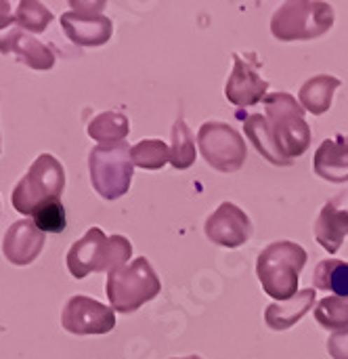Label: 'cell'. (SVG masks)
I'll list each match as a JSON object with an SVG mask.
<instances>
[{"label":"cell","instance_id":"cell-22","mask_svg":"<svg viewBox=\"0 0 348 359\" xmlns=\"http://www.w3.org/2000/svg\"><path fill=\"white\" fill-rule=\"evenodd\" d=\"M195 162V139L185 124L183 118H179L172 126V145H170V164L176 170H187Z\"/></svg>","mask_w":348,"mask_h":359},{"label":"cell","instance_id":"cell-2","mask_svg":"<svg viewBox=\"0 0 348 359\" xmlns=\"http://www.w3.org/2000/svg\"><path fill=\"white\" fill-rule=\"evenodd\" d=\"M307 265V250L296 242H273L256 261V276L263 290L286 303L298 294L300 271Z\"/></svg>","mask_w":348,"mask_h":359},{"label":"cell","instance_id":"cell-6","mask_svg":"<svg viewBox=\"0 0 348 359\" xmlns=\"http://www.w3.org/2000/svg\"><path fill=\"white\" fill-rule=\"evenodd\" d=\"M65 189V170L50 154H40L29 170L21 177L11 194V204L17 212L32 217V212L46 200H59Z\"/></svg>","mask_w":348,"mask_h":359},{"label":"cell","instance_id":"cell-9","mask_svg":"<svg viewBox=\"0 0 348 359\" xmlns=\"http://www.w3.org/2000/svg\"><path fill=\"white\" fill-rule=\"evenodd\" d=\"M61 326L65 332L76 337L109 334L116 328V311L90 297L76 294L63 307Z\"/></svg>","mask_w":348,"mask_h":359},{"label":"cell","instance_id":"cell-24","mask_svg":"<svg viewBox=\"0 0 348 359\" xmlns=\"http://www.w3.org/2000/svg\"><path fill=\"white\" fill-rule=\"evenodd\" d=\"M53 13L38 0H21L15 8V23L27 34H40L53 23Z\"/></svg>","mask_w":348,"mask_h":359},{"label":"cell","instance_id":"cell-11","mask_svg":"<svg viewBox=\"0 0 348 359\" xmlns=\"http://www.w3.org/2000/svg\"><path fill=\"white\" fill-rule=\"evenodd\" d=\"M250 233L252 223L248 215L231 202H223L206 221L208 240L223 248H239L250 240Z\"/></svg>","mask_w":348,"mask_h":359},{"label":"cell","instance_id":"cell-15","mask_svg":"<svg viewBox=\"0 0 348 359\" xmlns=\"http://www.w3.org/2000/svg\"><path fill=\"white\" fill-rule=\"evenodd\" d=\"M315 175L332 181L347 183L348 181V137L338 135L336 139H326L315 151L313 160Z\"/></svg>","mask_w":348,"mask_h":359},{"label":"cell","instance_id":"cell-5","mask_svg":"<svg viewBox=\"0 0 348 359\" xmlns=\"http://www.w3.org/2000/svg\"><path fill=\"white\" fill-rule=\"evenodd\" d=\"M334 25V6L328 2L292 0L271 19V34L281 42H300L323 36Z\"/></svg>","mask_w":348,"mask_h":359},{"label":"cell","instance_id":"cell-16","mask_svg":"<svg viewBox=\"0 0 348 359\" xmlns=\"http://www.w3.org/2000/svg\"><path fill=\"white\" fill-rule=\"evenodd\" d=\"M348 236V210H340L334 202H326L315 221V240L330 255H336Z\"/></svg>","mask_w":348,"mask_h":359},{"label":"cell","instance_id":"cell-19","mask_svg":"<svg viewBox=\"0 0 348 359\" xmlns=\"http://www.w3.org/2000/svg\"><path fill=\"white\" fill-rule=\"evenodd\" d=\"M244 130H246V137L250 139V143H254L256 151L263 154L271 164H277V166H290L292 162L286 160L273 139V133H271V126H269V120L267 116L263 114H252L244 120Z\"/></svg>","mask_w":348,"mask_h":359},{"label":"cell","instance_id":"cell-29","mask_svg":"<svg viewBox=\"0 0 348 359\" xmlns=\"http://www.w3.org/2000/svg\"><path fill=\"white\" fill-rule=\"evenodd\" d=\"M172 359H202L200 355H187V358H172Z\"/></svg>","mask_w":348,"mask_h":359},{"label":"cell","instance_id":"cell-28","mask_svg":"<svg viewBox=\"0 0 348 359\" xmlns=\"http://www.w3.org/2000/svg\"><path fill=\"white\" fill-rule=\"evenodd\" d=\"M15 25V13H11V2L0 0V34Z\"/></svg>","mask_w":348,"mask_h":359},{"label":"cell","instance_id":"cell-3","mask_svg":"<svg viewBox=\"0 0 348 359\" xmlns=\"http://www.w3.org/2000/svg\"><path fill=\"white\" fill-rule=\"evenodd\" d=\"M265 116L273 139L286 160L300 158L311 145V126L305 120V107L290 93H273L265 99Z\"/></svg>","mask_w":348,"mask_h":359},{"label":"cell","instance_id":"cell-27","mask_svg":"<svg viewBox=\"0 0 348 359\" xmlns=\"http://www.w3.org/2000/svg\"><path fill=\"white\" fill-rule=\"evenodd\" d=\"M328 353L334 359H348V328L332 332V337L328 339Z\"/></svg>","mask_w":348,"mask_h":359},{"label":"cell","instance_id":"cell-18","mask_svg":"<svg viewBox=\"0 0 348 359\" xmlns=\"http://www.w3.org/2000/svg\"><path fill=\"white\" fill-rule=\"evenodd\" d=\"M340 80L336 76H315L311 80H307L298 93V101L305 107V111H311L313 116H321L332 107V99L334 93L340 88Z\"/></svg>","mask_w":348,"mask_h":359},{"label":"cell","instance_id":"cell-12","mask_svg":"<svg viewBox=\"0 0 348 359\" xmlns=\"http://www.w3.org/2000/svg\"><path fill=\"white\" fill-rule=\"evenodd\" d=\"M256 67L258 61L252 63L237 53L233 55V72L225 86V97L229 99V103L237 107H250L267 99L269 82L260 78Z\"/></svg>","mask_w":348,"mask_h":359},{"label":"cell","instance_id":"cell-8","mask_svg":"<svg viewBox=\"0 0 348 359\" xmlns=\"http://www.w3.org/2000/svg\"><path fill=\"white\" fill-rule=\"evenodd\" d=\"M197 145L204 160L221 172L239 170L248 156L244 137L225 122L202 124L197 133Z\"/></svg>","mask_w":348,"mask_h":359},{"label":"cell","instance_id":"cell-25","mask_svg":"<svg viewBox=\"0 0 348 359\" xmlns=\"http://www.w3.org/2000/svg\"><path fill=\"white\" fill-rule=\"evenodd\" d=\"M315 320L319 326L332 332H340L348 328V297H328L317 303Z\"/></svg>","mask_w":348,"mask_h":359},{"label":"cell","instance_id":"cell-13","mask_svg":"<svg viewBox=\"0 0 348 359\" xmlns=\"http://www.w3.org/2000/svg\"><path fill=\"white\" fill-rule=\"evenodd\" d=\"M46 244V233H42L34 221H15L2 238V255L11 265L25 267L38 259Z\"/></svg>","mask_w":348,"mask_h":359},{"label":"cell","instance_id":"cell-30","mask_svg":"<svg viewBox=\"0 0 348 359\" xmlns=\"http://www.w3.org/2000/svg\"><path fill=\"white\" fill-rule=\"evenodd\" d=\"M0 149H2V147H0Z\"/></svg>","mask_w":348,"mask_h":359},{"label":"cell","instance_id":"cell-26","mask_svg":"<svg viewBox=\"0 0 348 359\" xmlns=\"http://www.w3.org/2000/svg\"><path fill=\"white\" fill-rule=\"evenodd\" d=\"M34 225L42 233H63L67 227L65 208L59 200H46L32 212Z\"/></svg>","mask_w":348,"mask_h":359},{"label":"cell","instance_id":"cell-23","mask_svg":"<svg viewBox=\"0 0 348 359\" xmlns=\"http://www.w3.org/2000/svg\"><path fill=\"white\" fill-rule=\"evenodd\" d=\"M132 164L143 170H160L170 162V147L160 139H143L132 149Z\"/></svg>","mask_w":348,"mask_h":359},{"label":"cell","instance_id":"cell-20","mask_svg":"<svg viewBox=\"0 0 348 359\" xmlns=\"http://www.w3.org/2000/svg\"><path fill=\"white\" fill-rule=\"evenodd\" d=\"M130 133V122L120 111H103L88 122V137L99 145L122 143Z\"/></svg>","mask_w":348,"mask_h":359},{"label":"cell","instance_id":"cell-7","mask_svg":"<svg viewBox=\"0 0 348 359\" xmlns=\"http://www.w3.org/2000/svg\"><path fill=\"white\" fill-rule=\"evenodd\" d=\"M126 141L97 145L88 154L90 183L103 200H118L128 194L132 183V156Z\"/></svg>","mask_w":348,"mask_h":359},{"label":"cell","instance_id":"cell-4","mask_svg":"<svg viewBox=\"0 0 348 359\" xmlns=\"http://www.w3.org/2000/svg\"><path fill=\"white\" fill-rule=\"evenodd\" d=\"M162 290V282L155 276L151 263L145 257L107 273V299L109 307L118 313H134L145 303L153 301Z\"/></svg>","mask_w":348,"mask_h":359},{"label":"cell","instance_id":"cell-1","mask_svg":"<svg viewBox=\"0 0 348 359\" xmlns=\"http://www.w3.org/2000/svg\"><path fill=\"white\" fill-rule=\"evenodd\" d=\"M132 257V244L124 236L107 238L99 227H90L78 242L71 244L65 261L76 280H84L88 273L116 271L128 265Z\"/></svg>","mask_w":348,"mask_h":359},{"label":"cell","instance_id":"cell-10","mask_svg":"<svg viewBox=\"0 0 348 359\" xmlns=\"http://www.w3.org/2000/svg\"><path fill=\"white\" fill-rule=\"evenodd\" d=\"M69 4L74 11L61 15V27L65 36L78 46H103L113 34V23L101 13V8H92L101 2L92 4L90 8H80L76 2Z\"/></svg>","mask_w":348,"mask_h":359},{"label":"cell","instance_id":"cell-17","mask_svg":"<svg viewBox=\"0 0 348 359\" xmlns=\"http://www.w3.org/2000/svg\"><path fill=\"white\" fill-rule=\"evenodd\" d=\"M315 290L313 288H305L300 290L294 299L286 301V303H273L267 307L265 311V322L271 330H288L294 324H298L315 305Z\"/></svg>","mask_w":348,"mask_h":359},{"label":"cell","instance_id":"cell-14","mask_svg":"<svg viewBox=\"0 0 348 359\" xmlns=\"http://www.w3.org/2000/svg\"><path fill=\"white\" fill-rule=\"evenodd\" d=\"M0 53L15 55L23 65L38 72H46L55 65V53L38 38L17 27V23L0 34Z\"/></svg>","mask_w":348,"mask_h":359},{"label":"cell","instance_id":"cell-21","mask_svg":"<svg viewBox=\"0 0 348 359\" xmlns=\"http://www.w3.org/2000/svg\"><path fill=\"white\" fill-rule=\"evenodd\" d=\"M315 288L334 292V297H348V263L338 259L321 261L313 276Z\"/></svg>","mask_w":348,"mask_h":359}]
</instances>
